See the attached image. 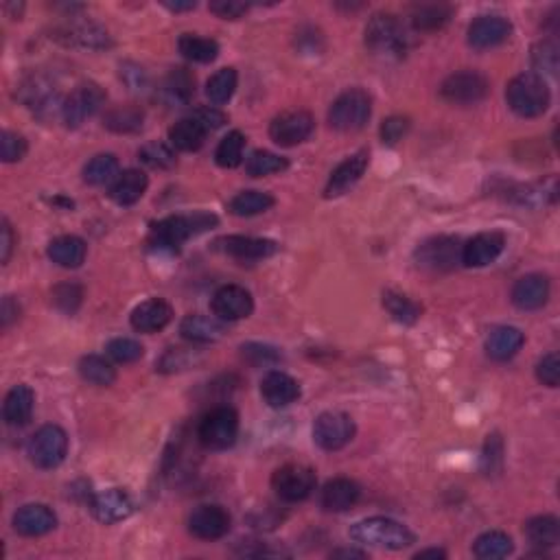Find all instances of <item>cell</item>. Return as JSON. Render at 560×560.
Listing matches in <instances>:
<instances>
[{"label": "cell", "mask_w": 560, "mask_h": 560, "mask_svg": "<svg viewBox=\"0 0 560 560\" xmlns=\"http://www.w3.org/2000/svg\"><path fill=\"white\" fill-rule=\"evenodd\" d=\"M213 226H217V217L204 211L193 213V215H171L153 223L150 230V245L153 250L178 252L184 241L206 233Z\"/></svg>", "instance_id": "obj_1"}, {"label": "cell", "mask_w": 560, "mask_h": 560, "mask_svg": "<svg viewBox=\"0 0 560 560\" xmlns=\"http://www.w3.org/2000/svg\"><path fill=\"white\" fill-rule=\"evenodd\" d=\"M506 101L514 114L524 119H534L547 112L552 95L545 79L534 73L517 75L506 88Z\"/></svg>", "instance_id": "obj_2"}, {"label": "cell", "mask_w": 560, "mask_h": 560, "mask_svg": "<svg viewBox=\"0 0 560 560\" xmlns=\"http://www.w3.org/2000/svg\"><path fill=\"white\" fill-rule=\"evenodd\" d=\"M350 539L361 543V545L381 547V550H405L416 541V536L411 534L408 525L399 524V521L388 517H370L357 521L350 528Z\"/></svg>", "instance_id": "obj_3"}, {"label": "cell", "mask_w": 560, "mask_h": 560, "mask_svg": "<svg viewBox=\"0 0 560 560\" xmlns=\"http://www.w3.org/2000/svg\"><path fill=\"white\" fill-rule=\"evenodd\" d=\"M366 47L379 57L400 59L408 51V33L397 16L377 14L366 26Z\"/></svg>", "instance_id": "obj_4"}, {"label": "cell", "mask_w": 560, "mask_h": 560, "mask_svg": "<svg viewBox=\"0 0 560 560\" xmlns=\"http://www.w3.org/2000/svg\"><path fill=\"white\" fill-rule=\"evenodd\" d=\"M239 436V414L228 405L211 410L202 419L200 430H197V438L211 451H223L237 442Z\"/></svg>", "instance_id": "obj_5"}, {"label": "cell", "mask_w": 560, "mask_h": 560, "mask_svg": "<svg viewBox=\"0 0 560 560\" xmlns=\"http://www.w3.org/2000/svg\"><path fill=\"white\" fill-rule=\"evenodd\" d=\"M372 114V101L368 92L361 88H353L346 90L333 101L331 109H328V123L337 131H357L370 120Z\"/></svg>", "instance_id": "obj_6"}, {"label": "cell", "mask_w": 560, "mask_h": 560, "mask_svg": "<svg viewBox=\"0 0 560 560\" xmlns=\"http://www.w3.org/2000/svg\"><path fill=\"white\" fill-rule=\"evenodd\" d=\"M26 451L37 469H55L64 462L68 453V436L62 427L44 425L31 436Z\"/></svg>", "instance_id": "obj_7"}, {"label": "cell", "mask_w": 560, "mask_h": 560, "mask_svg": "<svg viewBox=\"0 0 560 560\" xmlns=\"http://www.w3.org/2000/svg\"><path fill=\"white\" fill-rule=\"evenodd\" d=\"M419 267L430 272H451L462 263V245L455 237H431L416 248Z\"/></svg>", "instance_id": "obj_8"}, {"label": "cell", "mask_w": 560, "mask_h": 560, "mask_svg": "<svg viewBox=\"0 0 560 560\" xmlns=\"http://www.w3.org/2000/svg\"><path fill=\"white\" fill-rule=\"evenodd\" d=\"M103 103H106V92H103L101 86L95 84V81L79 84L64 99V123L68 125V128H79L88 119L95 117L99 109L103 108Z\"/></svg>", "instance_id": "obj_9"}, {"label": "cell", "mask_w": 560, "mask_h": 560, "mask_svg": "<svg viewBox=\"0 0 560 560\" xmlns=\"http://www.w3.org/2000/svg\"><path fill=\"white\" fill-rule=\"evenodd\" d=\"M355 420L344 411H324L313 425V441L324 451H339L355 438Z\"/></svg>", "instance_id": "obj_10"}, {"label": "cell", "mask_w": 560, "mask_h": 560, "mask_svg": "<svg viewBox=\"0 0 560 560\" xmlns=\"http://www.w3.org/2000/svg\"><path fill=\"white\" fill-rule=\"evenodd\" d=\"M317 477L316 471L302 464H287L280 466L276 473L272 475V488L283 502L296 503L302 502L316 491Z\"/></svg>", "instance_id": "obj_11"}, {"label": "cell", "mask_w": 560, "mask_h": 560, "mask_svg": "<svg viewBox=\"0 0 560 560\" xmlns=\"http://www.w3.org/2000/svg\"><path fill=\"white\" fill-rule=\"evenodd\" d=\"M441 95L444 101L453 106H475L486 99L488 81L477 70H462V73L449 75L442 81Z\"/></svg>", "instance_id": "obj_12"}, {"label": "cell", "mask_w": 560, "mask_h": 560, "mask_svg": "<svg viewBox=\"0 0 560 560\" xmlns=\"http://www.w3.org/2000/svg\"><path fill=\"white\" fill-rule=\"evenodd\" d=\"M18 99L26 108H31L33 112L40 114V117H51L55 109L62 112L64 108V101L59 99L57 88L42 75L26 77L18 88Z\"/></svg>", "instance_id": "obj_13"}, {"label": "cell", "mask_w": 560, "mask_h": 560, "mask_svg": "<svg viewBox=\"0 0 560 560\" xmlns=\"http://www.w3.org/2000/svg\"><path fill=\"white\" fill-rule=\"evenodd\" d=\"M313 117L305 109H294V112H283L272 120L270 136L280 147H294L305 142L313 131Z\"/></svg>", "instance_id": "obj_14"}, {"label": "cell", "mask_w": 560, "mask_h": 560, "mask_svg": "<svg viewBox=\"0 0 560 560\" xmlns=\"http://www.w3.org/2000/svg\"><path fill=\"white\" fill-rule=\"evenodd\" d=\"M55 40L62 42L64 47L75 48H90V51H101V48L112 47L109 33L95 22H68V25L55 29Z\"/></svg>", "instance_id": "obj_15"}, {"label": "cell", "mask_w": 560, "mask_h": 560, "mask_svg": "<svg viewBox=\"0 0 560 560\" xmlns=\"http://www.w3.org/2000/svg\"><path fill=\"white\" fill-rule=\"evenodd\" d=\"M254 311V300L245 287L239 285H226L213 296V313L222 322H237L250 317Z\"/></svg>", "instance_id": "obj_16"}, {"label": "cell", "mask_w": 560, "mask_h": 560, "mask_svg": "<svg viewBox=\"0 0 560 560\" xmlns=\"http://www.w3.org/2000/svg\"><path fill=\"white\" fill-rule=\"evenodd\" d=\"M189 530L195 539L202 541H217L228 534L230 530V514L226 508L215 506V503H206L193 510L189 517Z\"/></svg>", "instance_id": "obj_17"}, {"label": "cell", "mask_w": 560, "mask_h": 560, "mask_svg": "<svg viewBox=\"0 0 560 560\" xmlns=\"http://www.w3.org/2000/svg\"><path fill=\"white\" fill-rule=\"evenodd\" d=\"M513 33V25L503 16H480L469 26V44L475 51L502 47Z\"/></svg>", "instance_id": "obj_18"}, {"label": "cell", "mask_w": 560, "mask_h": 560, "mask_svg": "<svg viewBox=\"0 0 560 560\" xmlns=\"http://www.w3.org/2000/svg\"><path fill=\"white\" fill-rule=\"evenodd\" d=\"M90 506L95 519L106 525L125 521L134 513V502H131V497L125 491H120V488H109V491L99 493V495L92 499Z\"/></svg>", "instance_id": "obj_19"}, {"label": "cell", "mask_w": 560, "mask_h": 560, "mask_svg": "<svg viewBox=\"0 0 560 560\" xmlns=\"http://www.w3.org/2000/svg\"><path fill=\"white\" fill-rule=\"evenodd\" d=\"M368 162H370V153H368L366 150L357 151L350 158H346V161L331 173V180H328L327 189H324V195L339 197V195H344L346 191L353 189V186L359 182L361 178H364Z\"/></svg>", "instance_id": "obj_20"}, {"label": "cell", "mask_w": 560, "mask_h": 560, "mask_svg": "<svg viewBox=\"0 0 560 560\" xmlns=\"http://www.w3.org/2000/svg\"><path fill=\"white\" fill-rule=\"evenodd\" d=\"M506 248V237L502 233H482L462 245V263L466 267H486L499 259Z\"/></svg>", "instance_id": "obj_21"}, {"label": "cell", "mask_w": 560, "mask_h": 560, "mask_svg": "<svg viewBox=\"0 0 560 560\" xmlns=\"http://www.w3.org/2000/svg\"><path fill=\"white\" fill-rule=\"evenodd\" d=\"M57 517L44 503H26L14 514V528L22 536H44L55 530Z\"/></svg>", "instance_id": "obj_22"}, {"label": "cell", "mask_w": 560, "mask_h": 560, "mask_svg": "<svg viewBox=\"0 0 560 560\" xmlns=\"http://www.w3.org/2000/svg\"><path fill=\"white\" fill-rule=\"evenodd\" d=\"M261 394L270 408H287L300 399V386L287 372L272 370L263 377Z\"/></svg>", "instance_id": "obj_23"}, {"label": "cell", "mask_w": 560, "mask_h": 560, "mask_svg": "<svg viewBox=\"0 0 560 560\" xmlns=\"http://www.w3.org/2000/svg\"><path fill=\"white\" fill-rule=\"evenodd\" d=\"M550 300V280L543 274H528L513 287V302L521 311H536Z\"/></svg>", "instance_id": "obj_24"}, {"label": "cell", "mask_w": 560, "mask_h": 560, "mask_svg": "<svg viewBox=\"0 0 560 560\" xmlns=\"http://www.w3.org/2000/svg\"><path fill=\"white\" fill-rule=\"evenodd\" d=\"M173 309L169 302H164L161 298H151L140 302L134 311H131V327L136 328L139 333H158L171 322Z\"/></svg>", "instance_id": "obj_25"}, {"label": "cell", "mask_w": 560, "mask_h": 560, "mask_svg": "<svg viewBox=\"0 0 560 560\" xmlns=\"http://www.w3.org/2000/svg\"><path fill=\"white\" fill-rule=\"evenodd\" d=\"M217 245L222 248L226 254L234 256L239 261H261L267 259V256L276 254L278 245L270 239H254V237H223L217 241Z\"/></svg>", "instance_id": "obj_26"}, {"label": "cell", "mask_w": 560, "mask_h": 560, "mask_svg": "<svg viewBox=\"0 0 560 560\" xmlns=\"http://www.w3.org/2000/svg\"><path fill=\"white\" fill-rule=\"evenodd\" d=\"M359 497L361 488L357 482L348 480V477H337V480H331L322 488L320 503L328 513H344V510L353 508L359 502Z\"/></svg>", "instance_id": "obj_27"}, {"label": "cell", "mask_w": 560, "mask_h": 560, "mask_svg": "<svg viewBox=\"0 0 560 560\" xmlns=\"http://www.w3.org/2000/svg\"><path fill=\"white\" fill-rule=\"evenodd\" d=\"M161 95L167 106H189L191 99L195 95V77L186 68H173L171 73L164 77Z\"/></svg>", "instance_id": "obj_28"}, {"label": "cell", "mask_w": 560, "mask_h": 560, "mask_svg": "<svg viewBox=\"0 0 560 560\" xmlns=\"http://www.w3.org/2000/svg\"><path fill=\"white\" fill-rule=\"evenodd\" d=\"M180 333L184 339L195 344H213L226 335V327L219 317L206 316H186L180 324Z\"/></svg>", "instance_id": "obj_29"}, {"label": "cell", "mask_w": 560, "mask_h": 560, "mask_svg": "<svg viewBox=\"0 0 560 560\" xmlns=\"http://www.w3.org/2000/svg\"><path fill=\"white\" fill-rule=\"evenodd\" d=\"M33 403H36V394L29 386H16L9 389L7 399L3 405V419L11 427L26 425L31 420Z\"/></svg>", "instance_id": "obj_30"}, {"label": "cell", "mask_w": 560, "mask_h": 560, "mask_svg": "<svg viewBox=\"0 0 560 560\" xmlns=\"http://www.w3.org/2000/svg\"><path fill=\"white\" fill-rule=\"evenodd\" d=\"M525 337L519 328L514 327H497L493 328L486 339V353L495 361H508L519 353Z\"/></svg>", "instance_id": "obj_31"}, {"label": "cell", "mask_w": 560, "mask_h": 560, "mask_svg": "<svg viewBox=\"0 0 560 560\" xmlns=\"http://www.w3.org/2000/svg\"><path fill=\"white\" fill-rule=\"evenodd\" d=\"M88 245L84 239L75 237V234H66V237H57L48 245V259L57 265L66 267V270H77L81 263L86 261Z\"/></svg>", "instance_id": "obj_32"}, {"label": "cell", "mask_w": 560, "mask_h": 560, "mask_svg": "<svg viewBox=\"0 0 560 560\" xmlns=\"http://www.w3.org/2000/svg\"><path fill=\"white\" fill-rule=\"evenodd\" d=\"M147 184H150V180H147L145 173L139 171V169H128V171L120 173L117 182L112 184L109 197H112L119 206H131L145 195Z\"/></svg>", "instance_id": "obj_33"}, {"label": "cell", "mask_w": 560, "mask_h": 560, "mask_svg": "<svg viewBox=\"0 0 560 560\" xmlns=\"http://www.w3.org/2000/svg\"><path fill=\"white\" fill-rule=\"evenodd\" d=\"M206 134L208 131L191 117L178 120V123L169 130V140H171V145L180 151H197L204 145Z\"/></svg>", "instance_id": "obj_34"}, {"label": "cell", "mask_w": 560, "mask_h": 560, "mask_svg": "<svg viewBox=\"0 0 560 560\" xmlns=\"http://www.w3.org/2000/svg\"><path fill=\"white\" fill-rule=\"evenodd\" d=\"M178 48L186 59H191V62H197V64L215 62L219 55V44L215 40H211V37L193 36V33H184V36L180 37Z\"/></svg>", "instance_id": "obj_35"}, {"label": "cell", "mask_w": 560, "mask_h": 560, "mask_svg": "<svg viewBox=\"0 0 560 560\" xmlns=\"http://www.w3.org/2000/svg\"><path fill=\"white\" fill-rule=\"evenodd\" d=\"M142 120H145V112L136 106H119L109 109L103 119V125L114 134H134L142 128Z\"/></svg>", "instance_id": "obj_36"}, {"label": "cell", "mask_w": 560, "mask_h": 560, "mask_svg": "<svg viewBox=\"0 0 560 560\" xmlns=\"http://www.w3.org/2000/svg\"><path fill=\"white\" fill-rule=\"evenodd\" d=\"M525 536H528L532 545L536 547H554L560 541V524L556 517L543 514V517H534L525 525Z\"/></svg>", "instance_id": "obj_37"}, {"label": "cell", "mask_w": 560, "mask_h": 560, "mask_svg": "<svg viewBox=\"0 0 560 560\" xmlns=\"http://www.w3.org/2000/svg\"><path fill=\"white\" fill-rule=\"evenodd\" d=\"M274 206V197L270 193H263V191H244V193L234 195L230 200V213L237 217H254L261 213L270 211Z\"/></svg>", "instance_id": "obj_38"}, {"label": "cell", "mask_w": 560, "mask_h": 560, "mask_svg": "<svg viewBox=\"0 0 560 560\" xmlns=\"http://www.w3.org/2000/svg\"><path fill=\"white\" fill-rule=\"evenodd\" d=\"M79 375L84 381L99 388H108L117 381V370H114L109 361L99 355H86L79 361Z\"/></svg>", "instance_id": "obj_39"}, {"label": "cell", "mask_w": 560, "mask_h": 560, "mask_svg": "<svg viewBox=\"0 0 560 560\" xmlns=\"http://www.w3.org/2000/svg\"><path fill=\"white\" fill-rule=\"evenodd\" d=\"M84 180L92 186H106L119 180V161L112 153L95 156L84 167Z\"/></svg>", "instance_id": "obj_40"}, {"label": "cell", "mask_w": 560, "mask_h": 560, "mask_svg": "<svg viewBox=\"0 0 560 560\" xmlns=\"http://www.w3.org/2000/svg\"><path fill=\"white\" fill-rule=\"evenodd\" d=\"M383 306H386V311L392 316V320H397L399 324H408V327L419 322L422 316L420 305H416L408 296L397 294V291H386V294H383Z\"/></svg>", "instance_id": "obj_41"}, {"label": "cell", "mask_w": 560, "mask_h": 560, "mask_svg": "<svg viewBox=\"0 0 560 560\" xmlns=\"http://www.w3.org/2000/svg\"><path fill=\"white\" fill-rule=\"evenodd\" d=\"M451 20V7L442 3L419 5L411 11V22L420 31H436Z\"/></svg>", "instance_id": "obj_42"}, {"label": "cell", "mask_w": 560, "mask_h": 560, "mask_svg": "<svg viewBox=\"0 0 560 560\" xmlns=\"http://www.w3.org/2000/svg\"><path fill=\"white\" fill-rule=\"evenodd\" d=\"M514 543L506 532H484L480 539L475 541L473 552L477 558L493 560V558H506L508 554H513Z\"/></svg>", "instance_id": "obj_43"}, {"label": "cell", "mask_w": 560, "mask_h": 560, "mask_svg": "<svg viewBox=\"0 0 560 560\" xmlns=\"http://www.w3.org/2000/svg\"><path fill=\"white\" fill-rule=\"evenodd\" d=\"M237 81H239V75L234 68L217 70V73L213 75L206 84L208 99H211L213 103H217V106L228 103L230 99H233L234 90H237Z\"/></svg>", "instance_id": "obj_44"}, {"label": "cell", "mask_w": 560, "mask_h": 560, "mask_svg": "<svg viewBox=\"0 0 560 560\" xmlns=\"http://www.w3.org/2000/svg\"><path fill=\"white\" fill-rule=\"evenodd\" d=\"M244 150H245V136L241 131H230V134L219 142L215 151V161L219 167L234 169L244 162Z\"/></svg>", "instance_id": "obj_45"}, {"label": "cell", "mask_w": 560, "mask_h": 560, "mask_svg": "<svg viewBox=\"0 0 560 560\" xmlns=\"http://www.w3.org/2000/svg\"><path fill=\"white\" fill-rule=\"evenodd\" d=\"M287 167H289L287 158L276 156V153H272V151H254L248 158V162H245V171H248V175H252V178H263V175L280 173Z\"/></svg>", "instance_id": "obj_46"}, {"label": "cell", "mask_w": 560, "mask_h": 560, "mask_svg": "<svg viewBox=\"0 0 560 560\" xmlns=\"http://www.w3.org/2000/svg\"><path fill=\"white\" fill-rule=\"evenodd\" d=\"M142 164L151 169H171L175 167V151L164 142H147L139 151Z\"/></svg>", "instance_id": "obj_47"}, {"label": "cell", "mask_w": 560, "mask_h": 560, "mask_svg": "<svg viewBox=\"0 0 560 560\" xmlns=\"http://www.w3.org/2000/svg\"><path fill=\"white\" fill-rule=\"evenodd\" d=\"M106 350L114 361H119V364H134V361H139L140 357L145 355V348H142L136 339L130 337L112 339V342H108Z\"/></svg>", "instance_id": "obj_48"}, {"label": "cell", "mask_w": 560, "mask_h": 560, "mask_svg": "<svg viewBox=\"0 0 560 560\" xmlns=\"http://www.w3.org/2000/svg\"><path fill=\"white\" fill-rule=\"evenodd\" d=\"M532 64H534V68L539 70V77H543V73L547 75H556L558 70V47L556 42H539L534 48H532Z\"/></svg>", "instance_id": "obj_49"}, {"label": "cell", "mask_w": 560, "mask_h": 560, "mask_svg": "<svg viewBox=\"0 0 560 560\" xmlns=\"http://www.w3.org/2000/svg\"><path fill=\"white\" fill-rule=\"evenodd\" d=\"M241 355H244V359L252 366H272V364H278V361L283 359V355L278 353V348H274V346H267V344H256V342L241 346Z\"/></svg>", "instance_id": "obj_50"}, {"label": "cell", "mask_w": 560, "mask_h": 560, "mask_svg": "<svg viewBox=\"0 0 560 560\" xmlns=\"http://www.w3.org/2000/svg\"><path fill=\"white\" fill-rule=\"evenodd\" d=\"M81 298H84V291H81L79 285L68 283V285H59V287L53 289V302L59 311L64 313H73L79 309Z\"/></svg>", "instance_id": "obj_51"}, {"label": "cell", "mask_w": 560, "mask_h": 560, "mask_svg": "<svg viewBox=\"0 0 560 560\" xmlns=\"http://www.w3.org/2000/svg\"><path fill=\"white\" fill-rule=\"evenodd\" d=\"M26 150H29V145H26L25 136L16 134V131H3V136H0V158L5 162L22 161L26 156Z\"/></svg>", "instance_id": "obj_52"}, {"label": "cell", "mask_w": 560, "mask_h": 560, "mask_svg": "<svg viewBox=\"0 0 560 560\" xmlns=\"http://www.w3.org/2000/svg\"><path fill=\"white\" fill-rule=\"evenodd\" d=\"M195 364V353L189 348H169L158 364L161 372H180Z\"/></svg>", "instance_id": "obj_53"}, {"label": "cell", "mask_w": 560, "mask_h": 560, "mask_svg": "<svg viewBox=\"0 0 560 560\" xmlns=\"http://www.w3.org/2000/svg\"><path fill=\"white\" fill-rule=\"evenodd\" d=\"M536 377H539V381L543 386L547 388H556L560 381V361H558V353H550L545 355L539 361V366H536Z\"/></svg>", "instance_id": "obj_54"}, {"label": "cell", "mask_w": 560, "mask_h": 560, "mask_svg": "<svg viewBox=\"0 0 560 560\" xmlns=\"http://www.w3.org/2000/svg\"><path fill=\"white\" fill-rule=\"evenodd\" d=\"M120 79H123L130 90L134 92H145L147 86H150V77H147L145 68L131 62L120 64Z\"/></svg>", "instance_id": "obj_55"}, {"label": "cell", "mask_w": 560, "mask_h": 560, "mask_svg": "<svg viewBox=\"0 0 560 560\" xmlns=\"http://www.w3.org/2000/svg\"><path fill=\"white\" fill-rule=\"evenodd\" d=\"M410 131V119L405 117H389L383 120L381 125V140L386 145H397L399 140H403V136Z\"/></svg>", "instance_id": "obj_56"}, {"label": "cell", "mask_w": 560, "mask_h": 560, "mask_svg": "<svg viewBox=\"0 0 560 560\" xmlns=\"http://www.w3.org/2000/svg\"><path fill=\"white\" fill-rule=\"evenodd\" d=\"M484 471L488 475L495 473L497 466H502L503 460V442L502 438L497 436V433H493V436H488L486 441V449H484Z\"/></svg>", "instance_id": "obj_57"}, {"label": "cell", "mask_w": 560, "mask_h": 560, "mask_svg": "<svg viewBox=\"0 0 560 560\" xmlns=\"http://www.w3.org/2000/svg\"><path fill=\"white\" fill-rule=\"evenodd\" d=\"M193 119L202 125L206 131H215L226 125L228 117L223 112H219L217 108H197L193 112Z\"/></svg>", "instance_id": "obj_58"}, {"label": "cell", "mask_w": 560, "mask_h": 560, "mask_svg": "<svg viewBox=\"0 0 560 560\" xmlns=\"http://www.w3.org/2000/svg\"><path fill=\"white\" fill-rule=\"evenodd\" d=\"M211 11L223 20H237L248 11V5L239 0H217V3H211Z\"/></svg>", "instance_id": "obj_59"}, {"label": "cell", "mask_w": 560, "mask_h": 560, "mask_svg": "<svg viewBox=\"0 0 560 560\" xmlns=\"http://www.w3.org/2000/svg\"><path fill=\"white\" fill-rule=\"evenodd\" d=\"M14 230L7 219H3V228H0V261L7 265L11 259V252H14Z\"/></svg>", "instance_id": "obj_60"}, {"label": "cell", "mask_w": 560, "mask_h": 560, "mask_svg": "<svg viewBox=\"0 0 560 560\" xmlns=\"http://www.w3.org/2000/svg\"><path fill=\"white\" fill-rule=\"evenodd\" d=\"M11 305H14V300H11V296H7V298H5V302H3V327L5 328H7L20 313V309H16V311L11 309Z\"/></svg>", "instance_id": "obj_61"}, {"label": "cell", "mask_w": 560, "mask_h": 560, "mask_svg": "<svg viewBox=\"0 0 560 560\" xmlns=\"http://www.w3.org/2000/svg\"><path fill=\"white\" fill-rule=\"evenodd\" d=\"M162 5L169 11H175V14H178V11H191V9L197 7L193 0H189V3H162Z\"/></svg>", "instance_id": "obj_62"}, {"label": "cell", "mask_w": 560, "mask_h": 560, "mask_svg": "<svg viewBox=\"0 0 560 560\" xmlns=\"http://www.w3.org/2000/svg\"><path fill=\"white\" fill-rule=\"evenodd\" d=\"M414 558H416V560H425V558H447V552H444V550H436V547H433V550L419 552Z\"/></svg>", "instance_id": "obj_63"}, {"label": "cell", "mask_w": 560, "mask_h": 560, "mask_svg": "<svg viewBox=\"0 0 560 560\" xmlns=\"http://www.w3.org/2000/svg\"><path fill=\"white\" fill-rule=\"evenodd\" d=\"M335 558H364V552H355V550H339L333 554Z\"/></svg>", "instance_id": "obj_64"}]
</instances>
